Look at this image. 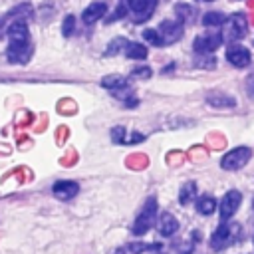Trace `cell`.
Segmentation results:
<instances>
[{
  "instance_id": "obj_25",
  "label": "cell",
  "mask_w": 254,
  "mask_h": 254,
  "mask_svg": "<svg viewBox=\"0 0 254 254\" xmlns=\"http://www.w3.org/2000/svg\"><path fill=\"white\" fill-rule=\"evenodd\" d=\"M143 38H145L151 46H165V44H163V38H161V34H159V30L147 28V30H143Z\"/></svg>"
},
{
  "instance_id": "obj_11",
  "label": "cell",
  "mask_w": 254,
  "mask_h": 254,
  "mask_svg": "<svg viewBox=\"0 0 254 254\" xmlns=\"http://www.w3.org/2000/svg\"><path fill=\"white\" fill-rule=\"evenodd\" d=\"M52 192L60 200H69L79 192V185L75 181H58V183H54Z\"/></svg>"
},
{
  "instance_id": "obj_33",
  "label": "cell",
  "mask_w": 254,
  "mask_h": 254,
  "mask_svg": "<svg viewBox=\"0 0 254 254\" xmlns=\"http://www.w3.org/2000/svg\"><path fill=\"white\" fill-rule=\"evenodd\" d=\"M200 2H212V0H200Z\"/></svg>"
},
{
  "instance_id": "obj_5",
  "label": "cell",
  "mask_w": 254,
  "mask_h": 254,
  "mask_svg": "<svg viewBox=\"0 0 254 254\" xmlns=\"http://www.w3.org/2000/svg\"><path fill=\"white\" fill-rule=\"evenodd\" d=\"M248 32V22H246V16L236 12L232 14L228 20H226V40L228 42H236V40H242Z\"/></svg>"
},
{
  "instance_id": "obj_1",
  "label": "cell",
  "mask_w": 254,
  "mask_h": 254,
  "mask_svg": "<svg viewBox=\"0 0 254 254\" xmlns=\"http://www.w3.org/2000/svg\"><path fill=\"white\" fill-rule=\"evenodd\" d=\"M155 214H157V198L155 196H149L145 200V204L141 206L139 214L135 216V222H133V234L135 236H143L149 232V228L153 226L155 222Z\"/></svg>"
},
{
  "instance_id": "obj_26",
  "label": "cell",
  "mask_w": 254,
  "mask_h": 254,
  "mask_svg": "<svg viewBox=\"0 0 254 254\" xmlns=\"http://www.w3.org/2000/svg\"><path fill=\"white\" fill-rule=\"evenodd\" d=\"M125 135H127V131L121 125H117V127L111 129V141L117 143V145H127V137Z\"/></svg>"
},
{
  "instance_id": "obj_10",
  "label": "cell",
  "mask_w": 254,
  "mask_h": 254,
  "mask_svg": "<svg viewBox=\"0 0 254 254\" xmlns=\"http://www.w3.org/2000/svg\"><path fill=\"white\" fill-rule=\"evenodd\" d=\"M250 58L252 56H250L248 48H244V46L234 44V46H228V50H226V60L234 67H246L250 64Z\"/></svg>"
},
{
  "instance_id": "obj_24",
  "label": "cell",
  "mask_w": 254,
  "mask_h": 254,
  "mask_svg": "<svg viewBox=\"0 0 254 254\" xmlns=\"http://www.w3.org/2000/svg\"><path fill=\"white\" fill-rule=\"evenodd\" d=\"M153 250H161V244H143V242H135L125 246V252L129 254H141V252H153Z\"/></svg>"
},
{
  "instance_id": "obj_9",
  "label": "cell",
  "mask_w": 254,
  "mask_h": 254,
  "mask_svg": "<svg viewBox=\"0 0 254 254\" xmlns=\"http://www.w3.org/2000/svg\"><path fill=\"white\" fill-rule=\"evenodd\" d=\"M127 6L135 14V22H145L153 14L157 0H127Z\"/></svg>"
},
{
  "instance_id": "obj_31",
  "label": "cell",
  "mask_w": 254,
  "mask_h": 254,
  "mask_svg": "<svg viewBox=\"0 0 254 254\" xmlns=\"http://www.w3.org/2000/svg\"><path fill=\"white\" fill-rule=\"evenodd\" d=\"M248 89H250V93H254V73L248 77Z\"/></svg>"
},
{
  "instance_id": "obj_22",
  "label": "cell",
  "mask_w": 254,
  "mask_h": 254,
  "mask_svg": "<svg viewBox=\"0 0 254 254\" xmlns=\"http://www.w3.org/2000/svg\"><path fill=\"white\" fill-rule=\"evenodd\" d=\"M214 208H216V200H214L212 196H200V198L196 200V210H198L200 214H204V216L212 214Z\"/></svg>"
},
{
  "instance_id": "obj_14",
  "label": "cell",
  "mask_w": 254,
  "mask_h": 254,
  "mask_svg": "<svg viewBox=\"0 0 254 254\" xmlns=\"http://www.w3.org/2000/svg\"><path fill=\"white\" fill-rule=\"evenodd\" d=\"M157 230L161 236H173L179 230V220L171 212H163L157 220Z\"/></svg>"
},
{
  "instance_id": "obj_29",
  "label": "cell",
  "mask_w": 254,
  "mask_h": 254,
  "mask_svg": "<svg viewBox=\"0 0 254 254\" xmlns=\"http://www.w3.org/2000/svg\"><path fill=\"white\" fill-rule=\"evenodd\" d=\"M151 67L149 65H139V67H135L133 71H131V77L133 79H145V77H151Z\"/></svg>"
},
{
  "instance_id": "obj_4",
  "label": "cell",
  "mask_w": 254,
  "mask_h": 254,
  "mask_svg": "<svg viewBox=\"0 0 254 254\" xmlns=\"http://www.w3.org/2000/svg\"><path fill=\"white\" fill-rule=\"evenodd\" d=\"M32 42H10L8 44V50H6V58L10 64H16V65H22V64H28L30 58H32Z\"/></svg>"
},
{
  "instance_id": "obj_19",
  "label": "cell",
  "mask_w": 254,
  "mask_h": 254,
  "mask_svg": "<svg viewBox=\"0 0 254 254\" xmlns=\"http://www.w3.org/2000/svg\"><path fill=\"white\" fill-rule=\"evenodd\" d=\"M194 196H196V185H194L192 181L185 183V185L181 187V192H179V202H181V204H189V202L194 200Z\"/></svg>"
},
{
  "instance_id": "obj_23",
  "label": "cell",
  "mask_w": 254,
  "mask_h": 254,
  "mask_svg": "<svg viewBox=\"0 0 254 254\" xmlns=\"http://www.w3.org/2000/svg\"><path fill=\"white\" fill-rule=\"evenodd\" d=\"M226 16L222 14V12H206L204 16H202V24L204 26H222V24H226Z\"/></svg>"
},
{
  "instance_id": "obj_8",
  "label": "cell",
  "mask_w": 254,
  "mask_h": 254,
  "mask_svg": "<svg viewBox=\"0 0 254 254\" xmlns=\"http://www.w3.org/2000/svg\"><path fill=\"white\" fill-rule=\"evenodd\" d=\"M157 30L163 38V44H175L183 38V22L179 20H163Z\"/></svg>"
},
{
  "instance_id": "obj_15",
  "label": "cell",
  "mask_w": 254,
  "mask_h": 254,
  "mask_svg": "<svg viewBox=\"0 0 254 254\" xmlns=\"http://www.w3.org/2000/svg\"><path fill=\"white\" fill-rule=\"evenodd\" d=\"M206 103L210 107H218V109H226V107H234L236 99L226 95V93H208L206 95Z\"/></svg>"
},
{
  "instance_id": "obj_27",
  "label": "cell",
  "mask_w": 254,
  "mask_h": 254,
  "mask_svg": "<svg viewBox=\"0 0 254 254\" xmlns=\"http://www.w3.org/2000/svg\"><path fill=\"white\" fill-rule=\"evenodd\" d=\"M73 28H75V18H73L71 14H67V16L64 18V24H62V34H64L65 38H69L71 32H73Z\"/></svg>"
},
{
  "instance_id": "obj_28",
  "label": "cell",
  "mask_w": 254,
  "mask_h": 254,
  "mask_svg": "<svg viewBox=\"0 0 254 254\" xmlns=\"http://www.w3.org/2000/svg\"><path fill=\"white\" fill-rule=\"evenodd\" d=\"M127 8H129V6H127V0H123V2H121V4L115 8V12H113V14L107 18V22L111 24V22H115V20H121V18L127 14Z\"/></svg>"
},
{
  "instance_id": "obj_20",
  "label": "cell",
  "mask_w": 254,
  "mask_h": 254,
  "mask_svg": "<svg viewBox=\"0 0 254 254\" xmlns=\"http://www.w3.org/2000/svg\"><path fill=\"white\" fill-rule=\"evenodd\" d=\"M127 44H129V42H127V40H125L123 36H117V38H113V40H111V42L107 44V48H105L103 56H107V58H109V56H115V54H119L121 50L125 52Z\"/></svg>"
},
{
  "instance_id": "obj_12",
  "label": "cell",
  "mask_w": 254,
  "mask_h": 254,
  "mask_svg": "<svg viewBox=\"0 0 254 254\" xmlns=\"http://www.w3.org/2000/svg\"><path fill=\"white\" fill-rule=\"evenodd\" d=\"M105 12H107V4L105 2H91L83 10L81 20H83V24H95L97 20H101L105 16Z\"/></svg>"
},
{
  "instance_id": "obj_7",
  "label": "cell",
  "mask_w": 254,
  "mask_h": 254,
  "mask_svg": "<svg viewBox=\"0 0 254 254\" xmlns=\"http://www.w3.org/2000/svg\"><path fill=\"white\" fill-rule=\"evenodd\" d=\"M234 230L236 226L228 224V222H220V226L212 232V240H210V246L214 250H224L228 248L232 242H234Z\"/></svg>"
},
{
  "instance_id": "obj_18",
  "label": "cell",
  "mask_w": 254,
  "mask_h": 254,
  "mask_svg": "<svg viewBox=\"0 0 254 254\" xmlns=\"http://www.w3.org/2000/svg\"><path fill=\"white\" fill-rule=\"evenodd\" d=\"M101 85H103L105 89H111V91H115V89H121V87H125V85H127V79H125L123 75L111 73V75H105V77L101 79Z\"/></svg>"
},
{
  "instance_id": "obj_30",
  "label": "cell",
  "mask_w": 254,
  "mask_h": 254,
  "mask_svg": "<svg viewBox=\"0 0 254 254\" xmlns=\"http://www.w3.org/2000/svg\"><path fill=\"white\" fill-rule=\"evenodd\" d=\"M196 65L206 67V69H212V67H216V58L212 54H206V58H198L196 60Z\"/></svg>"
},
{
  "instance_id": "obj_2",
  "label": "cell",
  "mask_w": 254,
  "mask_h": 254,
  "mask_svg": "<svg viewBox=\"0 0 254 254\" xmlns=\"http://www.w3.org/2000/svg\"><path fill=\"white\" fill-rule=\"evenodd\" d=\"M250 157H252V149L250 147H234L222 157L220 167L224 171H238L250 161Z\"/></svg>"
},
{
  "instance_id": "obj_21",
  "label": "cell",
  "mask_w": 254,
  "mask_h": 254,
  "mask_svg": "<svg viewBox=\"0 0 254 254\" xmlns=\"http://www.w3.org/2000/svg\"><path fill=\"white\" fill-rule=\"evenodd\" d=\"M34 14V10H32V6L26 2V4H18V6H14L6 16L8 18H16V20H24V18H28V16H32ZM6 18V20H8Z\"/></svg>"
},
{
  "instance_id": "obj_17",
  "label": "cell",
  "mask_w": 254,
  "mask_h": 254,
  "mask_svg": "<svg viewBox=\"0 0 254 254\" xmlns=\"http://www.w3.org/2000/svg\"><path fill=\"white\" fill-rule=\"evenodd\" d=\"M147 54H149V50L143 44H137V42H129L127 48H125V56L129 60H145Z\"/></svg>"
},
{
  "instance_id": "obj_32",
  "label": "cell",
  "mask_w": 254,
  "mask_h": 254,
  "mask_svg": "<svg viewBox=\"0 0 254 254\" xmlns=\"http://www.w3.org/2000/svg\"><path fill=\"white\" fill-rule=\"evenodd\" d=\"M4 26H6V16H0V36L4 32Z\"/></svg>"
},
{
  "instance_id": "obj_13",
  "label": "cell",
  "mask_w": 254,
  "mask_h": 254,
  "mask_svg": "<svg viewBox=\"0 0 254 254\" xmlns=\"http://www.w3.org/2000/svg\"><path fill=\"white\" fill-rule=\"evenodd\" d=\"M6 34H8V40H10V42H28V40H30L28 24H26L24 20H14V22L8 26Z\"/></svg>"
},
{
  "instance_id": "obj_3",
  "label": "cell",
  "mask_w": 254,
  "mask_h": 254,
  "mask_svg": "<svg viewBox=\"0 0 254 254\" xmlns=\"http://www.w3.org/2000/svg\"><path fill=\"white\" fill-rule=\"evenodd\" d=\"M222 40H224V38H222L220 32H202V34H198V36L194 38L192 50H194L196 54H202V56L214 54L216 48H220Z\"/></svg>"
},
{
  "instance_id": "obj_16",
  "label": "cell",
  "mask_w": 254,
  "mask_h": 254,
  "mask_svg": "<svg viewBox=\"0 0 254 254\" xmlns=\"http://www.w3.org/2000/svg\"><path fill=\"white\" fill-rule=\"evenodd\" d=\"M175 16L183 24L185 22H192L194 16H196V10H194V6H189V4H177L175 6Z\"/></svg>"
},
{
  "instance_id": "obj_6",
  "label": "cell",
  "mask_w": 254,
  "mask_h": 254,
  "mask_svg": "<svg viewBox=\"0 0 254 254\" xmlns=\"http://www.w3.org/2000/svg\"><path fill=\"white\" fill-rule=\"evenodd\" d=\"M240 202H242V194H240L238 190H234V189H232V190H228V192L222 196L220 206H218V210H220V222L230 220V218L236 214V210H238Z\"/></svg>"
}]
</instances>
